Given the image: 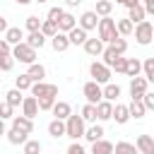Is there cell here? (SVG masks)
<instances>
[{
    "label": "cell",
    "instance_id": "816d5d0a",
    "mask_svg": "<svg viewBox=\"0 0 154 154\" xmlns=\"http://www.w3.org/2000/svg\"><path fill=\"white\" fill-rule=\"evenodd\" d=\"M140 2H142V7H144V12L154 17V0H140Z\"/></svg>",
    "mask_w": 154,
    "mask_h": 154
},
{
    "label": "cell",
    "instance_id": "7c38bea8",
    "mask_svg": "<svg viewBox=\"0 0 154 154\" xmlns=\"http://www.w3.org/2000/svg\"><path fill=\"white\" fill-rule=\"evenodd\" d=\"M135 147H137L140 154H154V137L152 135H137Z\"/></svg>",
    "mask_w": 154,
    "mask_h": 154
},
{
    "label": "cell",
    "instance_id": "bcb514c9",
    "mask_svg": "<svg viewBox=\"0 0 154 154\" xmlns=\"http://www.w3.org/2000/svg\"><path fill=\"white\" fill-rule=\"evenodd\" d=\"M63 14H65V10L58 5V7H51V10H48V17H46V19H51V22H55V24H58V19H60Z\"/></svg>",
    "mask_w": 154,
    "mask_h": 154
},
{
    "label": "cell",
    "instance_id": "484cf974",
    "mask_svg": "<svg viewBox=\"0 0 154 154\" xmlns=\"http://www.w3.org/2000/svg\"><path fill=\"white\" fill-rule=\"evenodd\" d=\"M128 111H130V118H144V113H147L142 99H132V101L128 103Z\"/></svg>",
    "mask_w": 154,
    "mask_h": 154
},
{
    "label": "cell",
    "instance_id": "7dc6e473",
    "mask_svg": "<svg viewBox=\"0 0 154 154\" xmlns=\"http://www.w3.org/2000/svg\"><path fill=\"white\" fill-rule=\"evenodd\" d=\"M125 60H128V58H123V55H118V58L113 60V65H111V70H116L118 75H125Z\"/></svg>",
    "mask_w": 154,
    "mask_h": 154
},
{
    "label": "cell",
    "instance_id": "3957f363",
    "mask_svg": "<svg viewBox=\"0 0 154 154\" xmlns=\"http://www.w3.org/2000/svg\"><path fill=\"white\" fill-rule=\"evenodd\" d=\"M132 34H135V41H137L140 46H149L152 38H154V24H152L149 19H142V22L135 24Z\"/></svg>",
    "mask_w": 154,
    "mask_h": 154
},
{
    "label": "cell",
    "instance_id": "b9f144b4",
    "mask_svg": "<svg viewBox=\"0 0 154 154\" xmlns=\"http://www.w3.org/2000/svg\"><path fill=\"white\" fill-rule=\"evenodd\" d=\"M116 58H118V53H116L111 46H108V48H103V53H101V63H103V65H108V67H111Z\"/></svg>",
    "mask_w": 154,
    "mask_h": 154
},
{
    "label": "cell",
    "instance_id": "277c9868",
    "mask_svg": "<svg viewBox=\"0 0 154 154\" xmlns=\"http://www.w3.org/2000/svg\"><path fill=\"white\" fill-rule=\"evenodd\" d=\"M12 58L14 60H19V63H24V65H31V63H36V48H31L29 43H17V46H12Z\"/></svg>",
    "mask_w": 154,
    "mask_h": 154
},
{
    "label": "cell",
    "instance_id": "e0dca14e",
    "mask_svg": "<svg viewBox=\"0 0 154 154\" xmlns=\"http://www.w3.org/2000/svg\"><path fill=\"white\" fill-rule=\"evenodd\" d=\"M48 135H51L53 140H60V137H65V120H60V118H53V120L48 123Z\"/></svg>",
    "mask_w": 154,
    "mask_h": 154
},
{
    "label": "cell",
    "instance_id": "d6a6232c",
    "mask_svg": "<svg viewBox=\"0 0 154 154\" xmlns=\"http://www.w3.org/2000/svg\"><path fill=\"white\" fill-rule=\"evenodd\" d=\"M38 31H41V34H43L46 38H53V36L58 34V24H55V22H51V19H43V22H41V29H38Z\"/></svg>",
    "mask_w": 154,
    "mask_h": 154
},
{
    "label": "cell",
    "instance_id": "8d00e7d4",
    "mask_svg": "<svg viewBox=\"0 0 154 154\" xmlns=\"http://www.w3.org/2000/svg\"><path fill=\"white\" fill-rule=\"evenodd\" d=\"M41 149H43V147H41L38 140H26V142L22 144V152H24V154H41Z\"/></svg>",
    "mask_w": 154,
    "mask_h": 154
},
{
    "label": "cell",
    "instance_id": "74e56055",
    "mask_svg": "<svg viewBox=\"0 0 154 154\" xmlns=\"http://www.w3.org/2000/svg\"><path fill=\"white\" fill-rule=\"evenodd\" d=\"M142 72H144L147 82L154 84V58H144V60H142Z\"/></svg>",
    "mask_w": 154,
    "mask_h": 154
},
{
    "label": "cell",
    "instance_id": "ee69618b",
    "mask_svg": "<svg viewBox=\"0 0 154 154\" xmlns=\"http://www.w3.org/2000/svg\"><path fill=\"white\" fill-rule=\"evenodd\" d=\"M14 58L12 55H0V72H10L12 67H14Z\"/></svg>",
    "mask_w": 154,
    "mask_h": 154
},
{
    "label": "cell",
    "instance_id": "f1b7e54d",
    "mask_svg": "<svg viewBox=\"0 0 154 154\" xmlns=\"http://www.w3.org/2000/svg\"><path fill=\"white\" fill-rule=\"evenodd\" d=\"M101 89H103V99H106V101H111V103H113V101L120 96V87H118V84H113V82L103 84Z\"/></svg>",
    "mask_w": 154,
    "mask_h": 154
},
{
    "label": "cell",
    "instance_id": "603a6c76",
    "mask_svg": "<svg viewBox=\"0 0 154 154\" xmlns=\"http://www.w3.org/2000/svg\"><path fill=\"white\" fill-rule=\"evenodd\" d=\"M91 154H113V142H108L103 137L91 142Z\"/></svg>",
    "mask_w": 154,
    "mask_h": 154
},
{
    "label": "cell",
    "instance_id": "681fc988",
    "mask_svg": "<svg viewBox=\"0 0 154 154\" xmlns=\"http://www.w3.org/2000/svg\"><path fill=\"white\" fill-rule=\"evenodd\" d=\"M65 154H87V149H84L77 140H72V144L67 147V152H65Z\"/></svg>",
    "mask_w": 154,
    "mask_h": 154
},
{
    "label": "cell",
    "instance_id": "ffe728a7",
    "mask_svg": "<svg viewBox=\"0 0 154 154\" xmlns=\"http://www.w3.org/2000/svg\"><path fill=\"white\" fill-rule=\"evenodd\" d=\"M67 38H70V46H82L89 36H87V31H84L82 26H75V29L67 31Z\"/></svg>",
    "mask_w": 154,
    "mask_h": 154
},
{
    "label": "cell",
    "instance_id": "9f6ffc18",
    "mask_svg": "<svg viewBox=\"0 0 154 154\" xmlns=\"http://www.w3.org/2000/svg\"><path fill=\"white\" fill-rule=\"evenodd\" d=\"M5 132H7V128H5V120H2V118H0V137H2V135H5Z\"/></svg>",
    "mask_w": 154,
    "mask_h": 154
},
{
    "label": "cell",
    "instance_id": "f546056e",
    "mask_svg": "<svg viewBox=\"0 0 154 154\" xmlns=\"http://www.w3.org/2000/svg\"><path fill=\"white\" fill-rule=\"evenodd\" d=\"M113 154H140V152H137V147L132 142H125L123 140V142H116L113 144Z\"/></svg>",
    "mask_w": 154,
    "mask_h": 154
},
{
    "label": "cell",
    "instance_id": "ab89813d",
    "mask_svg": "<svg viewBox=\"0 0 154 154\" xmlns=\"http://www.w3.org/2000/svg\"><path fill=\"white\" fill-rule=\"evenodd\" d=\"M31 84H34V82H31V77H29L26 72H24V75H19V77H14V87H17L19 91H26V89H31Z\"/></svg>",
    "mask_w": 154,
    "mask_h": 154
},
{
    "label": "cell",
    "instance_id": "9a60e30c",
    "mask_svg": "<svg viewBox=\"0 0 154 154\" xmlns=\"http://www.w3.org/2000/svg\"><path fill=\"white\" fill-rule=\"evenodd\" d=\"M51 46H53V51H55V53H63V51H67V48H70V38H67V34L58 31V34L51 38Z\"/></svg>",
    "mask_w": 154,
    "mask_h": 154
},
{
    "label": "cell",
    "instance_id": "60d3db41",
    "mask_svg": "<svg viewBox=\"0 0 154 154\" xmlns=\"http://www.w3.org/2000/svg\"><path fill=\"white\" fill-rule=\"evenodd\" d=\"M55 101H58V96H53V94H46V96H41V99H38V111H51Z\"/></svg>",
    "mask_w": 154,
    "mask_h": 154
},
{
    "label": "cell",
    "instance_id": "8fae6325",
    "mask_svg": "<svg viewBox=\"0 0 154 154\" xmlns=\"http://www.w3.org/2000/svg\"><path fill=\"white\" fill-rule=\"evenodd\" d=\"M82 48H84L87 55H91V58H101V53H103V41H101V38H87V41L82 43Z\"/></svg>",
    "mask_w": 154,
    "mask_h": 154
},
{
    "label": "cell",
    "instance_id": "836d02e7",
    "mask_svg": "<svg viewBox=\"0 0 154 154\" xmlns=\"http://www.w3.org/2000/svg\"><path fill=\"white\" fill-rule=\"evenodd\" d=\"M22 99H24V96H22V91H19L17 87H14V89H10V91L5 94V101H7V103H10L12 108H17V106H22Z\"/></svg>",
    "mask_w": 154,
    "mask_h": 154
},
{
    "label": "cell",
    "instance_id": "d6986e66",
    "mask_svg": "<svg viewBox=\"0 0 154 154\" xmlns=\"http://www.w3.org/2000/svg\"><path fill=\"white\" fill-rule=\"evenodd\" d=\"M5 41H7L10 46H17V43L24 41V31H22L19 26H7V31H5Z\"/></svg>",
    "mask_w": 154,
    "mask_h": 154
},
{
    "label": "cell",
    "instance_id": "83f0119b",
    "mask_svg": "<svg viewBox=\"0 0 154 154\" xmlns=\"http://www.w3.org/2000/svg\"><path fill=\"white\" fill-rule=\"evenodd\" d=\"M24 43H29L31 48H43V43H46V36H43L41 31H29V36L24 38Z\"/></svg>",
    "mask_w": 154,
    "mask_h": 154
},
{
    "label": "cell",
    "instance_id": "c3c4849f",
    "mask_svg": "<svg viewBox=\"0 0 154 154\" xmlns=\"http://www.w3.org/2000/svg\"><path fill=\"white\" fill-rule=\"evenodd\" d=\"M142 103H144V108L147 111H154V91H144V96H142Z\"/></svg>",
    "mask_w": 154,
    "mask_h": 154
},
{
    "label": "cell",
    "instance_id": "680465c9",
    "mask_svg": "<svg viewBox=\"0 0 154 154\" xmlns=\"http://www.w3.org/2000/svg\"><path fill=\"white\" fill-rule=\"evenodd\" d=\"M34 2H48V0H34Z\"/></svg>",
    "mask_w": 154,
    "mask_h": 154
},
{
    "label": "cell",
    "instance_id": "db71d44e",
    "mask_svg": "<svg viewBox=\"0 0 154 154\" xmlns=\"http://www.w3.org/2000/svg\"><path fill=\"white\" fill-rule=\"evenodd\" d=\"M2 31H7V19H5V17H0V34H2Z\"/></svg>",
    "mask_w": 154,
    "mask_h": 154
},
{
    "label": "cell",
    "instance_id": "d590c367",
    "mask_svg": "<svg viewBox=\"0 0 154 154\" xmlns=\"http://www.w3.org/2000/svg\"><path fill=\"white\" fill-rule=\"evenodd\" d=\"M79 116L84 118V123H96V106L94 103H84Z\"/></svg>",
    "mask_w": 154,
    "mask_h": 154
},
{
    "label": "cell",
    "instance_id": "44dd1931",
    "mask_svg": "<svg viewBox=\"0 0 154 154\" xmlns=\"http://www.w3.org/2000/svg\"><path fill=\"white\" fill-rule=\"evenodd\" d=\"M51 111H53V116H55V118H60V120H65V118H67V116L72 113V106H70L67 101H55Z\"/></svg>",
    "mask_w": 154,
    "mask_h": 154
},
{
    "label": "cell",
    "instance_id": "f35d334b",
    "mask_svg": "<svg viewBox=\"0 0 154 154\" xmlns=\"http://www.w3.org/2000/svg\"><path fill=\"white\" fill-rule=\"evenodd\" d=\"M108 46H111V48H113L118 55H123V53L128 51V41H125V36H116V38H113Z\"/></svg>",
    "mask_w": 154,
    "mask_h": 154
},
{
    "label": "cell",
    "instance_id": "5bb4252c",
    "mask_svg": "<svg viewBox=\"0 0 154 154\" xmlns=\"http://www.w3.org/2000/svg\"><path fill=\"white\" fill-rule=\"evenodd\" d=\"M111 116H113V103L101 99L96 103V120H111Z\"/></svg>",
    "mask_w": 154,
    "mask_h": 154
},
{
    "label": "cell",
    "instance_id": "cb8c5ba5",
    "mask_svg": "<svg viewBox=\"0 0 154 154\" xmlns=\"http://www.w3.org/2000/svg\"><path fill=\"white\" fill-rule=\"evenodd\" d=\"M125 75H128V77H137V75H142V60H137V58H128V60H125Z\"/></svg>",
    "mask_w": 154,
    "mask_h": 154
},
{
    "label": "cell",
    "instance_id": "f6af8a7d",
    "mask_svg": "<svg viewBox=\"0 0 154 154\" xmlns=\"http://www.w3.org/2000/svg\"><path fill=\"white\" fill-rule=\"evenodd\" d=\"M12 116H14V108H12L7 101H0V118H2V120H7V118L12 120Z\"/></svg>",
    "mask_w": 154,
    "mask_h": 154
},
{
    "label": "cell",
    "instance_id": "4fadbf2b",
    "mask_svg": "<svg viewBox=\"0 0 154 154\" xmlns=\"http://www.w3.org/2000/svg\"><path fill=\"white\" fill-rule=\"evenodd\" d=\"M12 128H14V130H22V132H26V135H31V132H34V120L26 118V116H12Z\"/></svg>",
    "mask_w": 154,
    "mask_h": 154
},
{
    "label": "cell",
    "instance_id": "6125c7cd",
    "mask_svg": "<svg viewBox=\"0 0 154 154\" xmlns=\"http://www.w3.org/2000/svg\"><path fill=\"white\" fill-rule=\"evenodd\" d=\"M152 24H154V22H152Z\"/></svg>",
    "mask_w": 154,
    "mask_h": 154
},
{
    "label": "cell",
    "instance_id": "e575fe53",
    "mask_svg": "<svg viewBox=\"0 0 154 154\" xmlns=\"http://www.w3.org/2000/svg\"><path fill=\"white\" fill-rule=\"evenodd\" d=\"M99 17H108L113 12V0H96V10H94Z\"/></svg>",
    "mask_w": 154,
    "mask_h": 154
},
{
    "label": "cell",
    "instance_id": "5b68a950",
    "mask_svg": "<svg viewBox=\"0 0 154 154\" xmlns=\"http://www.w3.org/2000/svg\"><path fill=\"white\" fill-rule=\"evenodd\" d=\"M111 72H113V70H111L108 65H103L101 60H94V63L89 65V75H91V79L99 82V84H108L111 77H113Z\"/></svg>",
    "mask_w": 154,
    "mask_h": 154
},
{
    "label": "cell",
    "instance_id": "f5cc1de1",
    "mask_svg": "<svg viewBox=\"0 0 154 154\" xmlns=\"http://www.w3.org/2000/svg\"><path fill=\"white\" fill-rule=\"evenodd\" d=\"M123 5L130 10V7H135V5H140V0H123Z\"/></svg>",
    "mask_w": 154,
    "mask_h": 154
},
{
    "label": "cell",
    "instance_id": "f907efd6",
    "mask_svg": "<svg viewBox=\"0 0 154 154\" xmlns=\"http://www.w3.org/2000/svg\"><path fill=\"white\" fill-rule=\"evenodd\" d=\"M0 55H12V46L5 38H0Z\"/></svg>",
    "mask_w": 154,
    "mask_h": 154
},
{
    "label": "cell",
    "instance_id": "7402d4cb",
    "mask_svg": "<svg viewBox=\"0 0 154 154\" xmlns=\"http://www.w3.org/2000/svg\"><path fill=\"white\" fill-rule=\"evenodd\" d=\"M5 137H7V142H10V144H14V147H17V144H24V142L29 140V135H26V132L14 130V128H10V130L5 132Z\"/></svg>",
    "mask_w": 154,
    "mask_h": 154
},
{
    "label": "cell",
    "instance_id": "91938a15",
    "mask_svg": "<svg viewBox=\"0 0 154 154\" xmlns=\"http://www.w3.org/2000/svg\"><path fill=\"white\" fill-rule=\"evenodd\" d=\"M116 2H120V5H123V0H116Z\"/></svg>",
    "mask_w": 154,
    "mask_h": 154
},
{
    "label": "cell",
    "instance_id": "7bdbcfd3",
    "mask_svg": "<svg viewBox=\"0 0 154 154\" xmlns=\"http://www.w3.org/2000/svg\"><path fill=\"white\" fill-rule=\"evenodd\" d=\"M41 22H43V19H38L36 14H31V17H26L24 26H26V31H38V29H41Z\"/></svg>",
    "mask_w": 154,
    "mask_h": 154
},
{
    "label": "cell",
    "instance_id": "ba28073f",
    "mask_svg": "<svg viewBox=\"0 0 154 154\" xmlns=\"http://www.w3.org/2000/svg\"><path fill=\"white\" fill-rule=\"evenodd\" d=\"M29 91H31V96H36V99H41V96H46V94L58 96V87H55V84H46V82H34Z\"/></svg>",
    "mask_w": 154,
    "mask_h": 154
},
{
    "label": "cell",
    "instance_id": "2e32d148",
    "mask_svg": "<svg viewBox=\"0 0 154 154\" xmlns=\"http://www.w3.org/2000/svg\"><path fill=\"white\" fill-rule=\"evenodd\" d=\"M118 125H125L128 120H130V111H128V106L125 103H116L113 106V116H111Z\"/></svg>",
    "mask_w": 154,
    "mask_h": 154
},
{
    "label": "cell",
    "instance_id": "9c48e42d",
    "mask_svg": "<svg viewBox=\"0 0 154 154\" xmlns=\"http://www.w3.org/2000/svg\"><path fill=\"white\" fill-rule=\"evenodd\" d=\"M22 116H26L31 120L38 116V99L36 96H24L22 99Z\"/></svg>",
    "mask_w": 154,
    "mask_h": 154
},
{
    "label": "cell",
    "instance_id": "30bf717a",
    "mask_svg": "<svg viewBox=\"0 0 154 154\" xmlns=\"http://www.w3.org/2000/svg\"><path fill=\"white\" fill-rule=\"evenodd\" d=\"M77 26H82L84 31H91V29H96L99 26V14L94 12V10H87V12H82V17H79V24Z\"/></svg>",
    "mask_w": 154,
    "mask_h": 154
},
{
    "label": "cell",
    "instance_id": "7a4b0ae2",
    "mask_svg": "<svg viewBox=\"0 0 154 154\" xmlns=\"http://www.w3.org/2000/svg\"><path fill=\"white\" fill-rule=\"evenodd\" d=\"M96 31H99V38L103 41V43H111L116 36H120L118 31H116V19L108 14V17H99V26H96Z\"/></svg>",
    "mask_w": 154,
    "mask_h": 154
},
{
    "label": "cell",
    "instance_id": "6f0895ef",
    "mask_svg": "<svg viewBox=\"0 0 154 154\" xmlns=\"http://www.w3.org/2000/svg\"><path fill=\"white\" fill-rule=\"evenodd\" d=\"M14 2H19V5H29V2H34V0H14Z\"/></svg>",
    "mask_w": 154,
    "mask_h": 154
},
{
    "label": "cell",
    "instance_id": "8992f818",
    "mask_svg": "<svg viewBox=\"0 0 154 154\" xmlns=\"http://www.w3.org/2000/svg\"><path fill=\"white\" fill-rule=\"evenodd\" d=\"M82 94H84L87 103H94V106L103 99V89H101V84H99V82H94V79H89V82L82 87Z\"/></svg>",
    "mask_w": 154,
    "mask_h": 154
},
{
    "label": "cell",
    "instance_id": "6da1fadb",
    "mask_svg": "<svg viewBox=\"0 0 154 154\" xmlns=\"http://www.w3.org/2000/svg\"><path fill=\"white\" fill-rule=\"evenodd\" d=\"M84 128H87V123H84V118L77 116V113H70V116L65 118V135H67L70 140L84 137Z\"/></svg>",
    "mask_w": 154,
    "mask_h": 154
},
{
    "label": "cell",
    "instance_id": "4dcf8cb0",
    "mask_svg": "<svg viewBox=\"0 0 154 154\" xmlns=\"http://www.w3.org/2000/svg\"><path fill=\"white\" fill-rule=\"evenodd\" d=\"M147 17V12H144V7H142V2L140 5H135V7H130L128 10V19L132 22V24H137V22H142Z\"/></svg>",
    "mask_w": 154,
    "mask_h": 154
},
{
    "label": "cell",
    "instance_id": "d4e9b609",
    "mask_svg": "<svg viewBox=\"0 0 154 154\" xmlns=\"http://www.w3.org/2000/svg\"><path fill=\"white\" fill-rule=\"evenodd\" d=\"M26 75L31 77V82H43V77H46V67H43L41 63H31L29 70H26Z\"/></svg>",
    "mask_w": 154,
    "mask_h": 154
},
{
    "label": "cell",
    "instance_id": "11a10c76",
    "mask_svg": "<svg viewBox=\"0 0 154 154\" xmlns=\"http://www.w3.org/2000/svg\"><path fill=\"white\" fill-rule=\"evenodd\" d=\"M82 0H65V7H77Z\"/></svg>",
    "mask_w": 154,
    "mask_h": 154
},
{
    "label": "cell",
    "instance_id": "1f68e13d",
    "mask_svg": "<svg viewBox=\"0 0 154 154\" xmlns=\"http://www.w3.org/2000/svg\"><path fill=\"white\" fill-rule=\"evenodd\" d=\"M132 29H135V24H132L128 17H123V19H118V22H116V31H118L120 36H130V34H132Z\"/></svg>",
    "mask_w": 154,
    "mask_h": 154
},
{
    "label": "cell",
    "instance_id": "52a82bcc",
    "mask_svg": "<svg viewBox=\"0 0 154 154\" xmlns=\"http://www.w3.org/2000/svg\"><path fill=\"white\" fill-rule=\"evenodd\" d=\"M147 89H149V82H147V77H142V75H137V77H130V96H132V99H142Z\"/></svg>",
    "mask_w": 154,
    "mask_h": 154
},
{
    "label": "cell",
    "instance_id": "4316f807",
    "mask_svg": "<svg viewBox=\"0 0 154 154\" xmlns=\"http://www.w3.org/2000/svg\"><path fill=\"white\" fill-rule=\"evenodd\" d=\"M101 137H103V128H101V125L91 123L89 128H84V140H87V142H96V140H101Z\"/></svg>",
    "mask_w": 154,
    "mask_h": 154
},
{
    "label": "cell",
    "instance_id": "ac0fdd59",
    "mask_svg": "<svg viewBox=\"0 0 154 154\" xmlns=\"http://www.w3.org/2000/svg\"><path fill=\"white\" fill-rule=\"evenodd\" d=\"M75 26H77V17L70 14V12H65V14L58 19V31H63V34H67V31L75 29Z\"/></svg>",
    "mask_w": 154,
    "mask_h": 154
},
{
    "label": "cell",
    "instance_id": "94428289",
    "mask_svg": "<svg viewBox=\"0 0 154 154\" xmlns=\"http://www.w3.org/2000/svg\"><path fill=\"white\" fill-rule=\"evenodd\" d=\"M0 75H2V72H0ZM0 82H2V77H0Z\"/></svg>",
    "mask_w": 154,
    "mask_h": 154
}]
</instances>
